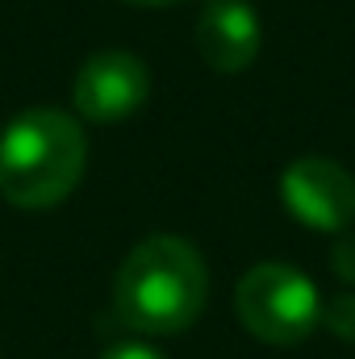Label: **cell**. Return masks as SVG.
<instances>
[{"instance_id": "cell-8", "label": "cell", "mask_w": 355, "mask_h": 359, "mask_svg": "<svg viewBox=\"0 0 355 359\" xmlns=\"http://www.w3.org/2000/svg\"><path fill=\"white\" fill-rule=\"evenodd\" d=\"M330 268L339 280H347L355 284V230H343L339 238H335V251H330Z\"/></svg>"}, {"instance_id": "cell-5", "label": "cell", "mask_w": 355, "mask_h": 359, "mask_svg": "<svg viewBox=\"0 0 355 359\" xmlns=\"http://www.w3.org/2000/svg\"><path fill=\"white\" fill-rule=\"evenodd\" d=\"M151 96V76L142 67L138 55L130 50H100L84 59V67L76 72V113L84 121H121L134 109H142V100Z\"/></svg>"}, {"instance_id": "cell-2", "label": "cell", "mask_w": 355, "mask_h": 359, "mask_svg": "<svg viewBox=\"0 0 355 359\" xmlns=\"http://www.w3.org/2000/svg\"><path fill=\"white\" fill-rule=\"evenodd\" d=\"M88 138L63 109H25L0 134V196L17 209H51L76 192Z\"/></svg>"}, {"instance_id": "cell-1", "label": "cell", "mask_w": 355, "mask_h": 359, "mask_svg": "<svg viewBox=\"0 0 355 359\" xmlns=\"http://www.w3.org/2000/svg\"><path fill=\"white\" fill-rule=\"evenodd\" d=\"M209 297V271L192 243L176 234L142 238L113 280L117 318L142 334H180L188 330Z\"/></svg>"}, {"instance_id": "cell-3", "label": "cell", "mask_w": 355, "mask_h": 359, "mask_svg": "<svg viewBox=\"0 0 355 359\" xmlns=\"http://www.w3.org/2000/svg\"><path fill=\"white\" fill-rule=\"evenodd\" d=\"M239 322L272 347L305 343L322 322V297L305 271L288 264H255L234 288Z\"/></svg>"}, {"instance_id": "cell-6", "label": "cell", "mask_w": 355, "mask_h": 359, "mask_svg": "<svg viewBox=\"0 0 355 359\" xmlns=\"http://www.w3.org/2000/svg\"><path fill=\"white\" fill-rule=\"evenodd\" d=\"M260 13L247 0H205L196 17V50L213 72H247L260 55Z\"/></svg>"}, {"instance_id": "cell-4", "label": "cell", "mask_w": 355, "mask_h": 359, "mask_svg": "<svg viewBox=\"0 0 355 359\" xmlns=\"http://www.w3.org/2000/svg\"><path fill=\"white\" fill-rule=\"evenodd\" d=\"M280 196L297 222L322 234H343L355 222V180L326 155H301L284 168Z\"/></svg>"}, {"instance_id": "cell-9", "label": "cell", "mask_w": 355, "mask_h": 359, "mask_svg": "<svg viewBox=\"0 0 355 359\" xmlns=\"http://www.w3.org/2000/svg\"><path fill=\"white\" fill-rule=\"evenodd\" d=\"M100 359H168V355H159V351L147 347V343H113Z\"/></svg>"}, {"instance_id": "cell-10", "label": "cell", "mask_w": 355, "mask_h": 359, "mask_svg": "<svg viewBox=\"0 0 355 359\" xmlns=\"http://www.w3.org/2000/svg\"><path fill=\"white\" fill-rule=\"evenodd\" d=\"M126 4H147V8H155V4H176V0H126Z\"/></svg>"}, {"instance_id": "cell-7", "label": "cell", "mask_w": 355, "mask_h": 359, "mask_svg": "<svg viewBox=\"0 0 355 359\" xmlns=\"http://www.w3.org/2000/svg\"><path fill=\"white\" fill-rule=\"evenodd\" d=\"M322 326L330 334H339L343 343H355V292H343L322 305Z\"/></svg>"}]
</instances>
